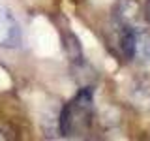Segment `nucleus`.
<instances>
[{"instance_id": "1", "label": "nucleus", "mask_w": 150, "mask_h": 141, "mask_svg": "<svg viewBox=\"0 0 150 141\" xmlns=\"http://www.w3.org/2000/svg\"><path fill=\"white\" fill-rule=\"evenodd\" d=\"M94 119V88L83 87L62 107L58 130L64 137H83L92 128Z\"/></svg>"}, {"instance_id": "2", "label": "nucleus", "mask_w": 150, "mask_h": 141, "mask_svg": "<svg viewBox=\"0 0 150 141\" xmlns=\"http://www.w3.org/2000/svg\"><path fill=\"white\" fill-rule=\"evenodd\" d=\"M118 49L124 58L150 64V30L129 23H118Z\"/></svg>"}, {"instance_id": "3", "label": "nucleus", "mask_w": 150, "mask_h": 141, "mask_svg": "<svg viewBox=\"0 0 150 141\" xmlns=\"http://www.w3.org/2000/svg\"><path fill=\"white\" fill-rule=\"evenodd\" d=\"M21 43V28L13 13L0 8V47H17Z\"/></svg>"}, {"instance_id": "4", "label": "nucleus", "mask_w": 150, "mask_h": 141, "mask_svg": "<svg viewBox=\"0 0 150 141\" xmlns=\"http://www.w3.org/2000/svg\"><path fill=\"white\" fill-rule=\"evenodd\" d=\"M144 11H146V17L150 21V0H146V4H144Z\"/></svg>"}, {"instance_id": "5", "label": "nucleus", "mask_w": 150, "mask_h": 141, "mask_svg": "<svg viewBox=\"0 0 150 141\" xmlns=\"http://www.w3.org/2000/svg\"><path fill=\"white\" fill-rule=\"evenodd\" d=\"M8 135H4V132H0V139H6Z\"/></svg>"}]
</instances>
